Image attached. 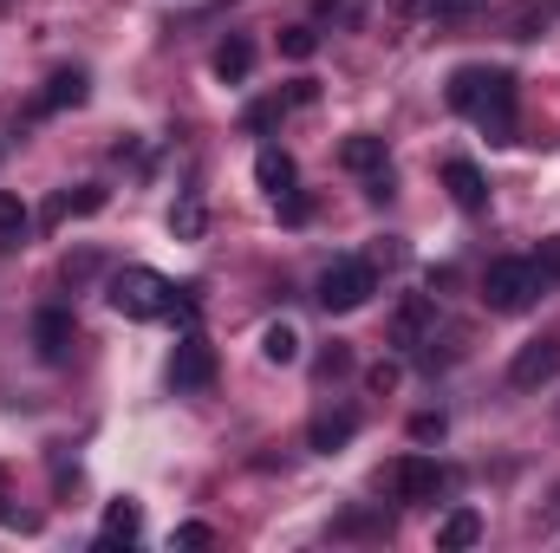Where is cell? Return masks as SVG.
Returning <instances> with one entry per match:
<instances>
[{"label": "cell", "mask_w": 560, "mask_h": 553, "mask_svg": "<svg viewBox=\"0 0 560 553\" xmlns=\"http://www.w3.org/2000/svg\"><path fill=\"white\" fill-rule=\"evenodd\" d=\"M280 111H287V98H268V105H255V111H248V131H268Z\"/></svg>", "instance_id": "83f0119b"}, {"label": "cell", "mask_w": 560, "mask_h": 553, "mask_svg": "<svg viewBox=\"0 0 560 553\" xmlns=\"http://www.w3.org/2000/svg\"><path fill=\"white\" fill-rule=\"evenodd\" d=\"M476 7H482V0H430L436 20H463V13H476Z\"/></svg>", "instance_id": "f1b7e54d"}, {"label": "cell", "mask_w": 560, "mask_h": 553, "mask_svg": "<svg viewBox=\"0 0 560 553\" xmlns=\"http://www.w3.org/2000/svg\"><path fill=\"white\" fill-rule=\"evenodd\" d=\"M352 372V345H332L326 358H319V378H346Z\"/></svg>", "instance_id": "d4e9b609"}, {"label": "cell", "mask_w": 560, "mask_h": 553, "mask_svg": "<svg viewBox=\"0 0 560 553\" xmlns=\"http://www.w3.org/2000/svg\"><path fill=\"white\" fill-rule=\"evenodd\" d=\"M436 326V299L430 293H411L405 306H398V319H392V345H405V352H418V339Z\"/></svg>", "instance_id": "30bf717a"}, {"label": "cell", "mask_w": 560, "mask_h": 553, "mask_svg": "<svg viewBox=\"0 0 560 553\" xmlns=\"http://www.w3.org/2000/svg\"><path fill=\"white\" fill-rule=\"evenodd\" d=\"M535 261H541V274H548V280H560V235H555V242H541V255H535Z\"/></svg>", "instance_id": "f546056e"}, {"label": "cell", "mask_w": 560, "mask_h": 553, "mask_svg": "<svg viewBox=\"0 0 560 553\" xmlns=\"http://www.w3.org/2000/svg\"><path fill=\"white\" fill-rule=\"evenodd\" d=\"M385 489H392V502L418 508V502H436V495L450 489V469H436L430 456H398L392 475H385Z\"/></svg>", "instance_id": "8992f818"}, {"label": "cell", "mask_w": 560, "mask_h": 553, "mask_svg": "<svg viewBox=\"0 0 560 553\" xmlns=\"http://www.w3.org/2000/svg\"><path fill=\"white\" fill-rule=\"evenodd\" d=\"M275 209H280V222H287V228H300V222L313 215V202H306L300 189H287V196H275Z\"/></svg>", "instance_id": "603a6c76"}, {"label": "cell", "mask_w": 560, "mask_h": 553, "mask_svg": "<svg viewBox=\"0 0 560 553\" xmlns=\"http://www.w3.org/2000/svg\"><path fill=\"white\" fill-rule=\"evenodd\" d=\"M255 183H261L268 196H287V189L300 183V169H293L287 150H261V156H255Z\"/></svg>", "instance_id": "2e32d148"}, {"label": "cell", "mask_w": 560, "mask_h": 553, "mask_svg": "<svg viewBox=\"0 0 560 553\" xmlns=\"http://www.w3.org/2000/svg\"><path fill=\"white\" fill-rule=\"evenodd\" d=\"M98 209H105V189H98V183H85L79 196L66 189V196L52 202V222H66V215H98Z\"/></svg>", "instance_id": "44dd1931"}, {"label": "cell", "mask_w": 560, "mask_h": 553, "mask_svg": "<svg viewBox=\"0 0 560 553\" xmlns=\"http://www.w3.org/2000/svg\"><path fill=\"white\" fill-rule=\"evenodd\" d=\"M372 293H378V268H372V261H332V268L319 274V293H313V299H319L326 313H359Z\"/></svg>", "instance_id": "277c9868"}, {"label": "cell", "mask_w": 560, "mask_h": 553, "mask_svg": "<svg viewBox=\"0 0 560 553\" xmlns=\"http://www.w3.org/2000/svg\"><path fill=\"white\" fill-rule=\"evenodd\" d=\"M560 378V339H528L522 352H515V365H509V385L515 391H541V385H555Z\"/></svg>", "instance_id": "52a82bcc"}, {"label": "cell", "mask_w": 560, "mask_h": 553, "mask_svg": "<svg viewBox=\"0 0 560 553\" xmlns=\"http://www.w3.org/2000/svg\"><path fill=\"white\" fill-rule=\"evenodd\" d=\"M26 222H33V215H26V202L0 189V248H20V242H26Z\"/></svg>", "instance_id": "ffe728a7"}, {"label": "cell", "mask_w": 560, "mask_h": 553, "mask_svg": "<svg viewBox=\"0 0 560 553\" xmlns=\"http://www.w3.org/2000/svg\"><path fill=\"white\" fill-rule=\"evenodd\" d=\"M170 235H176V242H202V196H196V189L170 209Z\"/></svg>", "instance_id": "d6986e66"}, {"label": "cell", "mask_w": 560, "mask_h": 553, "mask_svg": "<svg viewBox=\"0 0 560 553\" xmlns=\"http://www.w3.org/2000/svg\"><path fill=\"white\" fill-rule=\"evenodd\" d=\"M443 430H450L443 411H418V416H411V436H418V443H443Z\"/></svg>", "instance_id": "cb8c5ba5"}, {"label": "cell", "mask_w": 560, "mask_h": 553, "mask_svg": "<svg viewBox=\"0 0 560 553\" xmlns=\"http://www.w3.org/2000/svg\"><path fill=\"white\" fill-rule=\"evenodd\" d=\"M215 385V345L189 326L183 339H176V352H170V391L176 398H196V391H209Z\"/></svg>", "instance_id": "5b68a950"}, {"label": "cell", "mask_w": 560, "mask_h": 553, "mask_svg": "<svg viewBox=\"0 0 560 553\" xmlns=\"http://www.w3.org/2000/svg\"><path fill=\"white\" fill-rule=\"evenodd\" d=\"M339 163H346L352 176H372V169H385V138H372V131L346 138V143H339Z\"/></svg>", "instance_id": "9a60e30c"}, {"label": "cell", "mask_w": 560, "mask_h": 553, "mask_svg": "<svg viewBox=\"0 0 560 553\" xmlns=\"http://www.w3.org/2000/svg\"><path fill=\"white\" fill-rule=\"evenodd\" d=\"M313 98H319V85H313V79H300V85L287 92V105H313Z\"/></svg>", "instance_id": "1f68e13d"}, {"label": "cell", "mask_w": 560, "mask_h": 553, "mask_svg": "<svg viewBox=\"0 0 560 553\" xmlns=\"http://www.w3.org/2000/svg\"><path fill=\"white\" fill-rule=\"evenodd\" d=\"M92 274H98V255H79V261L66 268V280H92Z\"/></svg>", "instance_id": "4dcf8cb0"}, {"label": "cell", "mask_w": 560, "mask_h": 553, "mask_svg": "<svg viewBox=\"0 0 560 553\" xmlns=\"http://www.w3.org/2000/svg\"><path fill=\"white\" fill-rule=\"evenodd\" d=\"M72 339H79V326H72L66 306H39V313H33V345H39L46 365H59V358L72 352Z\"/></svg>", "instance_id": "9c48e42d"}, {"label": "cell", "mask_w": 560, "mask_h": 553, "mask_svg": "<svg viewBox=\"0 0 560 553\" xmlns=\"http://www.w3.org/2000/svg\"><path fill=\"white\" fill-rule=\"evenodd\" d=\"M138 534H143V508H138V502H112V508H105V534H98V548L138 541Z\"/></svg>", "instance_id": "e0dca14e"}, {"label": "cell", "mask_w": 560, "mask_h": 553, "mask_svg": "<svg viewBox=\"0 0 560 553\" xmlns=\"http://www.w3.org/2000/svg\"><path fill=\"white\" fill-rule=\"evenodd\" d=\"M112 306L125 313V319H196V299L183 293V286H170L163 274H150V268H125V274L112 280Z\"/></svg>", "instance_id": "7a4b0ae2"}, {"label": "cell", "mask_w": 560, "mask_h": 553, "mask_svg": "<svg viewBox=\"0 0 560 553\" xmlns=\"http://www.w3.org/2000/svg\"><path fill=\"white\" fill-rule=\"evenodd\" d=\"M398 378H405L398 365H372V372H365V385H372L378 398H385V391H398Z\"/></svg>", "instance_id": "4316f807"}, {"label": "cell", "mask_w": 560, "mask_h": 553, "mask_svg": "<svg viewBox=\"0 0 560 553\" xmlns=\"http://www.w3.org/2000/svg\"><path fill=\"white\" fill-rule=\"evenodd\" d=\"M248 72H255V39H248V33H229V39L215 46V79H222V85H242Z\"/></svg>", "instance_id": "7c38bea8"}, {"label": "cell", "mask_w": 560, "mask_h": 553, "mask_svg": "<svg viewBox=\"0 0 560 553\" xmlns=\"http://www.w3.org/2000/svg\"><path fill=\"white\" fill-rule=\"evenodd\" d=\"M555 280L541 274V261H489L482 274V306L489 313H528Z\"/></svg>", "instance_id": "3957f363"}, {"label": "cell", "mask_w": 560, "mask_h": 553, "mask_svg": "<svg viewBox=\"0 0 560 553\" xmlns=\"http://www.w3.org/2000/svg\"><path fill=\"white\" fill-rule=\"evenodd\" d=\"M72 105H85V72H79V66L52 72L46 92H39V111H72Z\"/></svg>", "instance_id": "4fadbf2b"}, {"label": "cell", "mask_w": 560, "mask_h": 553, "mask_svg": "<svg viewBox=\"0 0 560 553\" xmlns=\"http://www.w3.org/2000/svg\"><path fill=\"white\" fill-rule=\"evenodd\" d=\"M352 436H359V416H352V411L313 416V430H306V449H313V456H332V449H346Z\"/></svg>", "instance_id": "8fae6325"}, {"label": "cell", "mask_w": 560, "mask_h": 553, "mask_svg": "<svg viewBox=\"0 0 560 553\" xmlns=\"http://www.w3.org/2000/svg\"><path fill=\"white\" fill-rule=\"evenodd\" d=\"M443 98H450V111L476 118L495 143L515 138V79H509L502 66H456Z\"/></svg>", "instance_id": "6da1fadb"}, {"label": "cell", "mask_w": 560, "mask_h": 553, "mask_svg": "<svg viewBox=\"0 0 560 553\" xmlns=\"http://www.w3.org/2000/svg\"><path fill=\"white\" fill-rule=\"evenodd\" d=\"M482 541V515L476 508H456V515H443V528H436V548L443 553H463Z\"/></svg>", "instance_id": "5bb4252c"}, {"label": "cell", "mask_w": 560, "mask_h": 553, "mask_svg": "<svg viewBox=\"0 0 560 553\" xmlns=\"http://www.w3.org/2000/svg\"><path fill=\"white\" fill-rule=\"evenodd\" d=\"M280 52H287V59H300V66H306V59H313V52H319V33H313V26H287V33H280Z\"/></svg>", "instance_id": "7402d4cb"}, {"label": "cell", "mask_w": 560, "mask_h": 553, "mask_svg": "<svg viewBox=\"0 0 560 553\" xmlns=\"http://www.w3.org/2000/svg\"><path fill=\"white\" fill-rule=\"evenodd\" d=\"M176 548H215V528H202V521H183V528H176Z\"/></svg>", "instance_id": "484cf974"}, {"label": "cell", "mask_w": 560, "mask_h": 553, "mask_svg": "<svg viewBox=\"0 0 560 553\" xmlns=\"http://www.w3.org/2000/svg\"><path fill=\"white\" fill-rule=\"evenodd\" d=\"M443 189H450V202H456L463 215H482V209H489V183H482V169H476L469 156H450V163H443Z\"/></svg>", "instance_id": "ba28073f"}, {"label": "cell", "mask_w": 560, "mask_h": 553, "mask_svg": "<svg viewBox=\"0 0 560 553\" xmlns=\"http://www.w3.org/2000/svg\"><path fill=\"white\" fill-rule=\"evenodd\" d=\"M261 358H268V365H300V332H293L287 319H275V326L261 332Z\"/></svg>", "instance_id": "ac0fdd59"}]
</instances>
